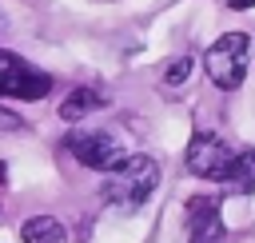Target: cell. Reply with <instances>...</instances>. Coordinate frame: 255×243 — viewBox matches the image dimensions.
I'll return each mask as SVG.
<instances>
[{
    "label": "cell",
    "mask_w": 255,
    "mask_h": 243,
    "mask_svg": "<svg viewBox=\"0 0 255 243\" xmlns=\"http://www.w3.org/2000/svg\"><path fill=\"white\" fill-rule=\"evenodd\" d=\"M159 187V167L151 155H124L112 171H108V183H104V199L116 203V207H139L151 199V191Z\"/></svg>",
    "instance_id": "6da1fadb"
},
{
    "label": "cell",
    "mask_w": 255,
    "mask_h": 243,
    "mask_svg": "<svg viewBox=\"0 0 255 243\" xmlns=\"http://www.w3.org/2000/svg\"><path fill=\"white\" fill-rule=\"evenodd\" d=\"M247 52H251V40L243 32H223L211 48H207V80L223 92H235L247 76Z\"/></svg>",
    "instance_id": "7a4b0ae2"
},
{
    "label": "cell",
    "mask_w": 255,
    "mask_h": 243,
    "mask_svg": "<svg viewBox=\"0 0 255 243\" xmlns=\"http://www.w3.org/2000/svg\"><path fill=\"white\" fill-rule=\"evenodd\" d=\"M231 167H235V151L215 131H195L191 135V143H187V171L191 175L223 183V179H231Z\"/></svg>",
    "instance_id": "3957f363"
},
{
    "label": "cell",
    "mask_w": 255,
    "mask_h": 243,
    "mask_svg": "<svg viewBox=\"0 0 255 243\" xmlns=\"http://www.w3.org/2000/svg\"><path fill=\"white\" fill-rule=\"evenodd\" d=\"M48 88H52V76L48 72H40L28 60H20V56H12V52L0 48V96L40 100V96H48Z\"/></svg>",
    "instance_id": "277c9868"
},
{
    "label": "cell",
    "mask_w": 255,
    "mask_h": 243,
    "mask_svg": "<svg viewBox=\"0 0 255 243\" xmlns=\"http://www.w3.org/2000/svg\"><path fill=\"white\" fill-rule=\"evenodd\" d=\"M68 151L84 163V167H92V171H112L128 151H124V143H120V135H112V131H72L68 139Z\"/></svg>",
    "instance_id": "5b68a950"
},
{
    "label": "cell",
    "mask_w": 255,
    "mask_h": 243,
    "mask_svg": "<svg viewBox=\"0 0 255 243\" xmlns=\"http://www.w3.org/2000/svg\"><path fill=\"white\" fill-rule=\"evenodd\" d=\"M187 231H191V243H219L223 239L219 199L215 195H199V199L187 203Z\"/></svg>",
    "instance_id": "8992f818"
},
{
    "label": "cell",
    "mask_w": 255,
    "mask_h": 243,
    "mask_svg": "<svg viewBox=\"0 0 255 243\" xmlns=\"http://www.w3.org/2000/svg\"><path fill=\"white\" fill-rule=\"evenodd\" d=\"M100 108H104L100 92H92V88H76V92H68V100L60 104V120L76 123V120H84V116H92V112H100Z\"/></svg>",
    "instance_id": "52a82bcc"
},
{
    "label": "cell",
    "mask_w": 255,
    "mask_h": 243,
    "mask_svg": "<svg viewBox=\"0 0 255 243\" xmlns=\"http://www.w3.org/2000/svg\"><path fill=\"white\" fill-rule=\"evenodd\" d=\"M20 239L24 243H64V227L52 215H32V219H24Z\"/></svg>",
    "instance_id": "ba28073f"
},
{
    "label": "cell",
    "mask_w": 255,
    "mask_h": 243,
    "mask_svg": "<svg viewBox=\"0 0 255 243\" xmlns=\"http://www.w3.org/2000/svg\"><path fill=\"white\" fill-rule=\"evenodd\" d=\"M231 179L239 183V191H255V151H243L235 155V167H231Z\"/></svg>",
    "instance_id": "9c48e42d"
},
{
    "label": "cell",
    "mask_w": 255,
    "mask_h": 243,
    "mask_svg": "<svg viewBox=\"0 0 255 243\" xmlns=\"http://www.w3.org/2000/svg\"><path fill=\"white\" fill-rule=\"evenodd\" d=\"M187 72H191V60H187V56H179L175 64H167V72H163V84H167V88H179V84L187 80Z\"/></svg>",
    "instance_id": "30bf717a"
},
{
    "label": "cell",
    "mask_w": 255,
    "mask_h": 243,
    "mask_svg": "<svg viewBox=\"0 0 255 243\" xmlns=\"http://www.w3.org/2000/svg\"><path fill=\"white\" fill-rule=\"evenodd\" d=\"M255 0H227V8H235V12H243V8H251Z\"/></svg>",
    "instance_id": "8fae6325"
},
{
    "label": "cell",
    "mask_w": 255,
    "mask_h": 243,
    "mask_svg": "<svg viewBox=\"0 0 255 243\" xmlns=\"http://www.w3.org/2000/svg\"><path fill=\"white\" fill-rule=\"evenodd\" d=\"M4 179H8V167H4V163H0V183H4Z\"/></svg>",
    "instance_id": "7c38bea8"
}]
</instances>
